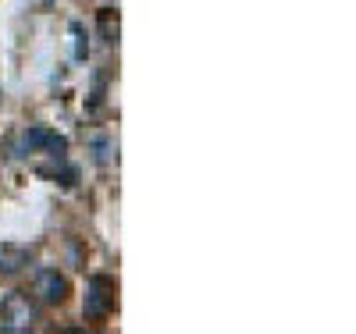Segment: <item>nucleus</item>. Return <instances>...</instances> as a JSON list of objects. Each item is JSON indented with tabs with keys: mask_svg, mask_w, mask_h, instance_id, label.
Segmentation results:
<instances>
[{
	"mask_svg": "<svg viewBox=\"0 0 356 334\" xmlns=\"http://www.w3.org/2000/svg\"><path fill=\"white\" fill-rule=\"evenodd\" d=\"M36 324H40V310H36V302L29 299L25 292L4 295V302H0V331L29 334V331H36Z\"/></svg>",
	"mask_w": 356,
	"mask_h": 334,
	"instance_id": "nucleus-1",
	"label": "nucleus"
},
{
	"mask_svg": "<svg viewBox=\"0 0 356 334\" xmlns=\"http://www.w3.org/2000/svg\"><path fill=\"white\" fill-rule=\"evenodd\" d=\"M68 33H72V53H75V60H86L89 57V36H86L82 22H72Z\"/></svg>",
	"mask_w": 356,
	"mask_h": 334,
	"instance_id": "nucleus-6",
	"label": "nucleus"
},
{
	"mask_svg": "<svg viewBox=\"0 0 356 334\" xmlns=\"http://www.w3.org/2000/svg\"><path fill=\"white\" fill-rule=\"evenodd\" d=\"M93 149H97V164H107L111 160V139H97Z\"/></svg>",
	"mask_w": 356,
	"mask_h": 334,
	"instance_id": "nucleus-8",
	"label": "nucleus"
},
{
	"mask_svg": "<svg viewBox=\"0 0 356 334\" xmlns=\"http://www.w3.org/2000/svg\"><path fill=\"white\" fill-rule=\"evenodd\" d=\"M118 302V285L107 274H93L86 281V299H82V317L86 320H107Z\"/></svg>",
	"mask_w": 356,
	"mask_h": 334,
	"instance_id": "nucleus-3",
	"label": "nucleus"
},
{
	"mask_svg": "<svg viewBox=\"0 0 356 334\" xmlns=\"http://www.w3.org/2000/svg\"><path fill=\"white\" fill-rule=\"evenodd\" d=\"M15 153H18V157L47 153V157H54V160H65V153H68V139H65L61 132L47 128V125H33L29 132H22V139H18V146H15Z\"/></svg>",
	"mask_w": 356,
	"mask_h": 334,
	"instance_id": "nucleus-2",
	"label": "nucleus"
},
{
	"mask_svg": "<svg viewBox=\"0 0 356 334\" xmlns=\"http://www.w3.org/2000/svg\"><path fill=\"white\" fill-rule=\"evenodd\" d=\"M100 28H104V43H118V15L100 11Z\"/></svg>",
	"mask_w": 356,
	"mask_h": 334,
	"instance_id": "nucleus-7",
	"label": "nucleus"
},
{
	"mask_svg": "<svg viewBox=\"0 0 356 334\" xmlns=\"http://www.w3.org/2000/svg\"><path fill=\"white\" fill-rule=\"evenodd\" d=\"M22 267H29V249H22V246L0 249V274H18Z\"/></svg>",
	"mask_w": 356,
	"mask_h": 334,
	"instance_id": "nucleus-5",
	"label": "nucleus"
},
{
	"mask_svg": "<svg viewBox=\"0 0 356 334\" xmlns=\"http://www.w3.org/2000/svg\"><path fill=\"white\" fill-rule=\"evenodd\" d=\"M68 278L61 274V270H54V267H43L36 270V278H33V295L40 302H47V306H61V302L68 299Z\"/></svg>",
	"mask_w": 356,
	"mask_h": 334,
	"instance_id": "nucleus-4",
	"label": "nucleus"
}]
</instances>
